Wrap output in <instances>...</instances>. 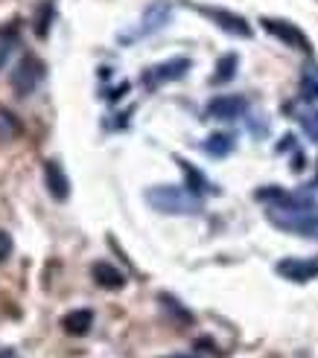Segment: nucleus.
<instances>
[{
	"label": "nucleus",
	"mask_w": 318,
	"mask_h": 358,
	"mask_svg": "<svg viewBox=\"0 0 318 358\" xmlns=\"http://www.w3.org/2000/svg\"><path fill=\"white\" fill-rule=\"evenodd\" d=\"M237 67H240V59L234 56V52H231V56H222V59H219V64H216V73H214V79H210V82H214V85H225V82H231V79H234V73H237Z\"/></svg>",
	"instance_id": "nucleus-16"
},
{
	"label": "nucleus",
	"mask_w": 318,
	"mask_h": 358,
	"mask_svg": "<svg viewBox=\"0 0 318 358\" xmlns=\"http://www.w3.org/2000/svg\"><path fill=\"white\" fill-rule=\"evenodd\" d=\"M184 73H190V59L179 56V59H170V62H161V64L144 70V79H140V82H144L146 91H155V87H161L167 82L184 79Z\"/></svg>",
	"instance_id": "nucleus-4"
},
{
	"label": "nucleus",
	"mask_w": 318,
	"mask_h": 358,
	"mask_svg": "<svg viewBox=\"0 0 318 358\" xmlns=\"http://www.w3.org/2000/svg\"><path fill=\"white\" fill-rule=\"evenodd\" d=\"M44 184H47V192L56 201L70 199V178H67V172H64V166L59 164V160H47L44 164Z\"/></svg>",
	"instance_id": "nucleus-9"
},
{
	"label": "nucleus",
	"mask_w": 318,
	"mask_h": 358,
	"mask_svg": "<svg viewBox=\"0 0 318 358\" xmlns=\"http://www.w3.org/2000/svg\"><path fill=\"white\" fill-rule=\"evenodd\" d=\"M18 134H21V122H18V117L6 108H0V143H9Z\"/></svg>",
	"instance_id": "nucleus-17"
},
{
	"label": "nucleus",
	"mask_w": 318,
	"mask_h": 358,
	"mask_svg": "<svg viewBox=\"0 0 318 358\" xmlns=\"http://www.w3.org/2000/svg\"><path fill=\"white\" fill-rule=\"evenodd\" d=\"M91 277H94V282L99 285V289H109V292H117V289L126 285V274H123L120 268H114L111 262H94Z\"/></svg>",
	"instance_id": "nucleus-10"
},
{
	"label": "nucleus",
	"mask_w": 318,
	"mask_h": 358,
	"mask_svg": "<svg viewBox=\"0 0 318 358\" xmlns=\"http://www.w3.org/2000/svg\"><path fill=\"white\" fill-rule=\"evenodd\" d=\"M0 358H18V352H15V350H9V347H6V350H0Z\"/></svg>",
	"instance_id": "nucleus-23"
},
{
	"label": "nucleus",
	"mask_w": 318,
	"mask_h": 358,
	"mask_svg": "<svg viewBox=\"0 0 318 358\" xmlns=\"http://www.w3.org/2000/svg\"><path fill=\"white\" fill-rule=\"evenodd\" d=\"M245 111H249V99L240 96V94H225V96H214L207 102L205 114L214 117V120H222V122H234L240 120Z\"/></svg>",
	"instance_id": "nucleus-6"
},
{
	"label": "nucleus",
	"mask_w": 318,
	"mask_h": 358,
	"mask_svg": "<svg viewBox=\"0 0 318 358\" xmlns=\"http://www.w3.org/2000/svg\"><path fill=\"white\" fill-rule=\"evenodd\" d=\"M91 327H94V312L91 309H74V312H67L62 317V329L67 335H74V338L88 335V332H91Z\"/></svg>",
	"instance_id": "nucleus-12"
},
{
	"label": "nucleus",
	"mask_w": 318,
	"mask_h": 358,
	"mask_svg": "<svg viewBox=\"0 0 318 358\" xmlns=\"http://www.w3.org/2000/svg\"><path fill=\"white\" fill-rule=\"evenodd\" d=\"M170 358H196V355H170Z\"/></svg>",
	"instance_id": "nucleus-24"
},
{
	"label": "nucleus",
	"mask_w": 318,
	"mask_h": 358,
	"mask_svg": "<svg viewBox=\"0 0 318 358\" xmlns=\"http://www.w3.org/2000/svg\"><path fill=\"white\" fill-rule=\"evenodd\" d=\"M146 204L155 213L164 216H199L205 210L202 195L190 192L187 187H172V184H158L146 189Z\"/></svg>",
	"instance_id": "nucleus-1"
},
{
	"label": "nucleus",
	"mask_w": 318,
	"mask_h": 358,
	"mask_svg": "<svg viewBox=\"0 0 318 358\" xmlns=\"http://www.w3.org/2000/svg\"><path fill=\"white\" fill-rule=\"evenodd\" d=\"M237 146V140L234 134H228V131H216V134H210L205 143H202V152L210 155V157H228L234 152Z\"/></svg>",
	"instance_id": "nucleus-14"
},
{
	"label": "nucleus",
	"mask_w": 318,
	"mask_h": 358,
	"mask_svg": "<svg viewBox=\"0 0 318 358\" xmlns=\"http://www.w3.org/2000/svg\"><path fill=\"white\" fill-rule=\"evenodd\" d=\"M175 160H179V166H181V172H184V181H187V189H190V192H196V195H210V192L216 195V192H219L196 166L187 164L184 157H175Z\"/></svg>",
	"instance_id": "nucleus-13"
},
{
	"label": "nucleus",
	"mask_w": 318,
	"mask_h": 358,
	"mask_svg": "<svg viewBox=\"0 0 318 358\" xmlns=\"http://www.w3.org/2000/svg\"><path fill=\"white\" fill-rule=\"evenodd\" d=\"M44 79H47V64L39 56H24L21 62L15 64L12 76H9V85H12L15 96H29Z\"/></svg>",
	"instance_id": "nucleus-3"
},
{
	"label": "nucleus",
	"mask_w": 318,
	"mask_h": 358,
	"mask_svg": "<svg viewBox=\"0 0 318 358\" xmlns=\"http://www.w3.org/2000/svg\"><path fill=\"white\" fill-rule=\"evenodd\" d=\"M50 24H53V3L47 0V3H41V6H39V12H35V21H32L35 35H39V38H47Z\"/></svg>",
	"instance_id": "nucleus-19"
},
{
	"label": "nucleus",
	"mask_w": 318,
	"mask_h": 358,
	"mask_svg": "<svg viewBox=\"0 0 318 358\" xmlns=\"http://www.w3.org/2000/svg\"><path fill=\"white\" fill-rule=\"evenodd\" d=\"M298 120H301V129L307 131V137L318 143V108H312V111H304V114L298 117Z\"/></svg>",
	"instance_id": "nucleus-20"
},
{
	"label": "nucleus",
	"mask_w": 318,
	"mask_h": 358,
	"mask_svg": "<svg viewBox=\"0 0 318 358\" xmlns=\"http://www.w3.org/2000/svg\"><path fill=\"white\" fill-rule=\"evenodd\" d=\"M161 303H164V306H167V309H170L175 317L181 320V324H193V315H190L187 309H181V303L175 300V297H170V294H161Z\"/></svg>",
	"instance_id": "nucleus-21"
},
{
	"label": "nucleus",
	"mask_w": 318,
	"mask_h": 358,
	"mask_svg": "<svg viewBox=\"0 0 318 358\" xmlns=\"http://www.w3.org/2000/svg\"><path fill=\"white\" fill-rule=\"evenodd\" d=\"M9 254H12V236L6 230H0V262H6Z\"/></svg>",
	"instance_id": "nucleus-22"
},
{
	"label": "nucleus",
	"mask_w": 318,
	"mask_h": 358,
	"mask_svg": "<svg viewBox=\"0 0 318 358\" xmlns=\"http://www.w3.org/2000/svg\"><path fill=\"white\" fill-rule=\"evenodd\" d=\"M269 222L284 230V234H295L301 239H315L318 242V213L315 210H292V207H269Z\"/></svg>",
	"instance_id": "nucleus-2"
},
{
	"label": "nucleus",
	"mask_w": 318,
	"mask_h": 358,
	"mask_svg": "<svg viewBox=\"0 0 318 358\" xmlns=\"http://www.w3.org/2000/svg\"><path fill=\"white\" fill-rule=\"evenodd\" d=\"M15 47H18V29L15 27H4L0 29V70H4V64L9 62Z\"/></svg>",
	"instance_id": "nucleus-18"
},
{
	"label": "nucleus",
	"mask_w": 318,
	"mask_h": 358,
	"mask_svg": "<svg viewBox=\"0 0 318 358\" xmlns=\"http://www.w3.org/2000/svg\"><path fill=\"white\" fill-rule=\"evenodd\" d=\"M260 27L266 29L269 35H275L277 41H284L286 47H292V50L312 52L310 38H307V35H304L301 29H298L295 24H289V21H280V17H260Z\"/></svg>",
	"instance_id": "nucleus-5"
},
{
	"label": "nucleus",
	"mask_w": 318,
	"mask_h": 358,
	"mask_svg": "<svg viewBox=\"0 0 318 358\" xmlns=\"http://www.w3.org/2000/svg\"><path fill=\"white\" fill-rule=\"evenodd\" d=\"M301 99L315 102L318 99V62L304 67V76H301Z\"/></svg>",
	"instance_id": "nucleus-15"
},
{
	"label": "nucleus",
	"mask_w": 318,
	"mask_h": 358,
	"mask_svg": "<svg viewBox=\"0 0 318 358\" xmlns=\"http://www.w3.org/2000/svg\"><path fill=\"white\" fill-rule=\"evenodd\" d=\"M167 21H170V9H167L164 3H155V6L146 9L144 21H140V29H137L134 35H129V38H123V41H134V38H140V35H152V32L161 29Z\"/></svg>",
	"instance_id": "nucleus-11"
},
{
	"label": "nucleus",
	"mask_w": 318,
	"mask_h": 358,
	"mask_svg": "<svg viewBox=\"0 0 318 358\" xmlns=\"http://www.w3.org/2000/svg\"><path fill=\"white\" fill-rule=\"evenodd\" d=\"M199 12H202L205 17H210V21H214L219 29L231 32V35H240V38H251V35H254V29L249 27V21H245V17H240V15H234V12H228V9L199 6Z\"/></svg>",
	"instance_id": "nucleus-7"
},
{
	"label": "nucleus",
	"mask_w": 318,
	"mask_h": 358,
	"mask_svg": "<svg viewBox=\"0 0 318 358\" xmlns=\"http://www.w3.org/2000/svg\"><path fill=\"white\" fill-rule=\"evenodd\" d=\"M275 271L280 277H286L289 282H298V285H304L310 280L318 277V259H298V257H289V259H280L275 265Z\"/></svg>",
	"instance_id": "nucleus-8"
}]
</instances>
